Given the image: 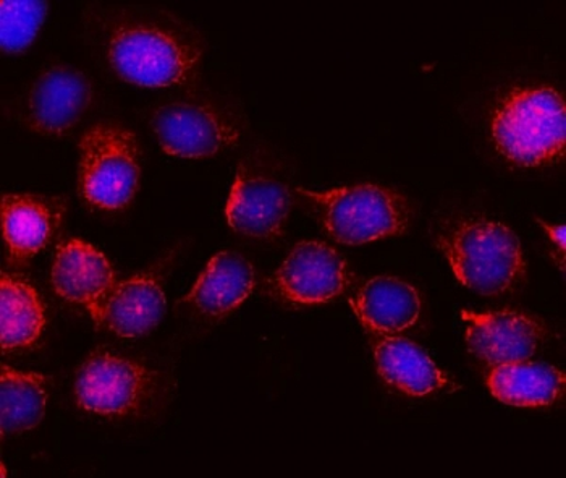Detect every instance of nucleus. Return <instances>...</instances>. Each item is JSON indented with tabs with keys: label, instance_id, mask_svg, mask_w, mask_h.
I'll return each instance as SVG.
<instances>
[{
	"label": "nucleus",
	"instance_id": "8",
	"mask_svg": "<svg viewBox=\"0 0 566 478\" xmlns=\"http://www.w3.org/2000/svg\"><path fill=\"white\" fill-rule=\"evenodd\" d=\"M151 127L164 153L187 159L212 158L240 137L229 115L205 104H164L154 111Z\"/></svg>",
	"mask_w": 566,
	"mask_h": 478
},
{
	"label": "nucleus",
	"instance_id": "14",
	"mask_svg": "<svg viewBox=\"0 0 566 478\" xmlns=\"http://www.w3.org/2000/svg\"><path fill=\"white\" fill-rule=\"evenodd\" d=\"M363 326L377 336H397L418 323L421 299L413 285L395 276H376L349 300Z\"/></svg>",
	"mask_w": 566,
	"mask_h": 478
},
{
	"label": "nucleus",
	"instance_id": "19",
	"mask_svg": "<svg viewBox=\"0 0 566 478\" xmlns=\"http://www.w3.org/2000/svg\"><path fill=\"white\" fill-rule=\"evenodd\" d=\"M44 326V303L36 289L19 276L2 273L0 331L3 352L19 351L36 344Z\"/></svg>",
	"mask_w": 566,
	"mask_h": 478
},
{
	"label": "nucleus",
	"instance_id": "4",
	"mask_svg": "<svg viewBox=\"0 0 566 478\" xmlns=\"http://www.w3.org/2000/svg\"><path fill=\"white\" fill-rule=\"evenodd\" d=\"M201 54L193 40L157 24H122L109 41L114 72L146 89L184 85L197 73Z\"/></svg>",
	"mask_w": 566,
	"mask_h": 478
},
{
	"label": "nucleus",
	"instance_id": "10",
	"mask_svg": "<svg viewBox=\"0 0 566 478\" xmlns=\"http://www.w3.org/2000/svg\"><path fill=\"white\" fill-rule=\"evenodd\" d=\"M292 201L285 184L241 166L227 201V222L241 236L274 240L285 230Z\"/></svg>",
	"mask_w": 566,
	"mask_h": 478
},
{
	"label": "nucleus",
	"instance_id": "21",
	"mask_svg": "<svg viewBox=\"0 0 566 478\" xmlns=\"http://www.w3.org/2000/svg\"><path fill=\"white\" fill-rule=\"evenodd\" d=\"M48 15L44 0H3L0 3V46L3 52L27 51Z\"/></svg>",
	"mask_w": 566,
	"mask_h": 478
},
{
	"label": "nucleus",
	"instance_id": "18",
	"mask_svg": "<svg viewBox=\"0 0 566 478\" xmlns=\"http://www.w3.org/2000/svg\"><path fill=\"white\" fill-rule=\"evenodd\" d=\"M485 385L495 399L513 407L536 409L554 406L565 393L562 370L544 362L523 361L491 366Z\"/></svg>",
	"mask_w": 566,
	"mask_h": 478
},
{
	"label": "nucleus",
	"instance_id": "7",
	"mask_svg": "<svg viewBox=\"0 0 566 478\" xmlns=\"http://www.w3.org/2000/svg\"><path fill=\"white\" fill-rule=\"evenodd\" d=\"M353 282L340 251L319 240H302L269 279L272 292L290 305H324L348 291Z\"/></svg>",
	"mask_w": 566,
	"mask_h": 478
},
{
	"label": "nucleus",
	"instance_id": "5",
	"mask_svg": "<svg viewBox=\"0 0 566 478\" xmlns=\"http://www.w3.org/2000/svg\"><path fill=\"white\" fill-rule=\"evenodd\" d=\"M142 164L136 135L115 122L91 125L80 139V194L103 211L130 206L138 191Z\"/></svg>",
	"mask_w": 566,
	"mask_h": 478
},
{
	"label": "nucleus",
	"instance_id": "13",
	"mask_svg": "<svg viewBox=\"0 0 566 478\" xmlns=\"http://www.w3.org/2000/svg\"><path fill=\"white\" fill-rule=\"evenodd\" d=\"M166 306L159 279L148 273L136 274L118 281L94 323L127 340L142 337L160 323Z\"/></svg>",
	"mask_w": 566,
	"mask_h": 478
},
{
	"label": "nucleus",
	"instance_id": "12",
	"mask_svg": "<svg viewBox=\"0 0 566 478\" xmlns=\"http://www.w3.org/2000/svg\"><path fill=\"white\" fill-rule=\"evenodd\" d=\"M51 282L55 294L83 306L93 321L118 284L106 254L80 239L66 240L57 247Z\"/></svg>",
	"mask_w": 566,
	"mask_h": 478
},
{
	"label": "nucleus",
	"instance_id": "20",
	"mask_svg": "<svg viewBox=\"0 0 566 478\" xmlns=\"http://www.w3.org/2000/svg\"><path fill=\"white\" fill-rule=\"evenodd\" d=\"M48 383L41 373L2 365L0 372V435H20L41 424L48 407Z\"/></svg>",
	"mask_w": 566,
	"mask_h": 478
},
{
	"label": "nucleus",
	"instance_id": "17",
	"mask_svg": "<svg viewBox=\"0 0 566 478\" xmlns=\"http://www.w3.org/2000/svg\"><path fill=\"white\" fill-rule=\"evenodd\" d=\"M62 204L36 195L2 197V230L13 260L27 261L48 246L61 225Z\"/></svg>",
	"mask_w": 566,
	"mask_h": 478
},
{
	"label": "nucleus",
	"instance_id": "11",
	"mask_svg": "<svg viewBox=\"0 0 566 478\" xmlns=\"http://www.w3.org/2000/svg\"><path fill=\"white\" fill-rule=\"evenodd\" d=\"M93 85L85 73L52 67L38 76L28 96V124L44 137H64L86 113Z\"/></svg>",
	"mask_w": 566,
	"mask_h": 478
},
{
	"label": "nucleus",
	"instance_id": "9",
	"mask_svg": "<svg viewBox=\"0 0 566 478\" xmlns=\"http://www.w3.org/2000/svg\"><path fill=\"white\" fill-rule=\"evenodd\" d=\"M467 323V344L482 364L497 366L531 361L545 337L539 320L516 310L461 312Z\"/></svg>",
	"mask_w": 566,
	"mask_h": 478
},
{
	"label": "nucleus",
	"instance_id": "15",
	"mask_svg": "<svg viewBox=\"0 0 566 478\" xmlns=\"http://www.w3.org/2000/svg\"><path fill=\"white\" fill-rule=\"evenodd\" d=\"M254 285L253 264L237 251L223 250L211 258L181 303H188L202 315L222 319L250 299Z\"/></svg>",
	"mask_w": 566,
	"mask_h": 478
},
{
	"label": "nucleus",
	"instance_id": "16",
	"mask_svg": "<svg viewBox=\"0 0 566 478\" xmlns=\"http://www.w3.org/2000/svg\"><path fill=\"white\" fill-rule=\"evenodd\" d=\"M373 352L384 383L407 396H429L449 385V378L428 352L408 337L379 336L373 344Z\"/></svg>",
	"mask_w": 566,
	"mask_h": 478
},
{
	"label": "nucleus",
	"instance_id": "6",
	"mask_svg": "<svg viewBox=\"0 0 566 478\" xmlns=\"http://www.w3.org/2000/svg\"><path fill=\"white\" fill-rule=\"evenodd\" d=\"M156 387L151 370L114 352H96L75 376L76 404L103 417H128L149 403Z\"/></svg>",
	"mask_w": 566,
	"mask_h": 478
},
{
	"label": "nucleus",
	"instance_id": "3",
	"mask_svg": "<svg viewBox=\"0 0 566 478\" xmlns=\"http://www.w3.org/2000/svg\"><path fill=\"white\" fill-rule=\"evenodd\" d=\"M296 191L316 206L328 237L345 246L403 236L410 228L411 206L394 188L358 184L327 191Z\"/></svg>",
	"mask_w": 566,
	"mask_h": 478
},
{
	"label": "nucleus",
	"instance_id": "1",
	"mask_svg": "<svg viewBox=\"0 0 566 478\" xmlns=\"http://www.w3.org/2000/svg\"><path fill=\"white\" fill-rule=\"evenodd\" d=\"M437 247L458 282L478 294H506L526 278L518 236L502 222L463 219L439 233Z\"/></svg>",
	"mask_w": 566,
	"mask_h": 478
},
{
	"label": "nucleus",
	"instance_id": "22",
	"mask_svg": "<svg viewBox=\"0 0 566 478\" xmlns=\"http://www.w3.org/2000/svg\"><path fill=\"white\" fill-rule=\"evenodd\" d=\"M539 225L543 226L545 229V232L548 233V237H551L552 242L555 243V246H558V249H560V254L564 257L565 254V226H548L547 222L539 221Z\"/></svg>",
	"mask_w": 566,
	"mask_h": 478
},
{
	"label": "nucleus",
	"instance_id": "2",
	"mask_svg": "<svg viewBox=\"0 0 566 478\" xmlns=\"http://www.w3.org/2000/svg\"><path fill=\"white\" fill-rule=\"evenodd\" d=\"M565 100L551 86L516 89L492 115V139L503 158L520 167L557 164L565 156Z\"/></svg>",
	"mask_w": 566,
	"mask_h": 478
}]
</instances>
